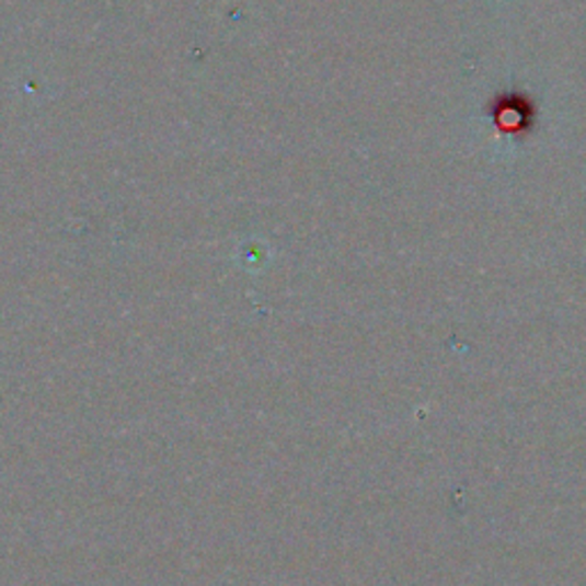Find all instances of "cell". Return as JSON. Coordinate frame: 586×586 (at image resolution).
<instances>
[{
    "mask_svg": "<svg viewBox=\"0 0 586 586\" xmlns=\"http://www.w3.org/2000/svg\"><path fill=\"white\" fill-rule=\"evenodd\" d=\"M483 115L489 117L491 129L497 138H504L514 145H525L539 129V104L529 92L520 88H508L495 92L486 106H483Z\"/></svg>",
    "mask_w": 586,
    "mask_h": 586,
    "instance_id": "obj_1",
    "label": "cell"
}]
</instances>
